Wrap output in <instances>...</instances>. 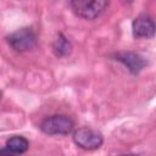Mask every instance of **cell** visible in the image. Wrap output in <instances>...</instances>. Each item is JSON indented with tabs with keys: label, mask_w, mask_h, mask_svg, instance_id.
<instances>
[{
	"label": "cell",
	"mask_w": 156,
	"mask_h": 156,
	"mask_svg": "<svg viewBox=\"0 0 156 156\" xmlns=\"http://www.w3.org/2000/svg\"><path fill=\"white\" fill-rule=\"evenodd\" d=\"M39 128L48 135H67L74 128V122L66 115H52L44 118Z\"/></svg>",
	"instance_id": "6da1fadb"
},
{
	"label": "cell",
	"mask_w": 156,
	"mask_h": 156,
	"mask_svg": "<svg viewBox=\"0 0 156 156\" xmlns=\"http://www.w3.org/2000/svg\"><path fill=\"white\" fill-rule=\"evenodd\" d=\"M76 15L84 20L98 18L108 6V0H74L69 1Z\"/></svg>",
	"instance_id": "7a4b0ae2"
},
{
	"label": "cell",
	"mask_w": 156,
	"mask_h": 156,
	"mask_svg": "<svg viewBox=\"0 0 156 156\" xmlns=\"http://www.w3.org/2000/svg\"><path fill=\"white\" fill-rule=\"evenodd\" d=\"M6 40L9 45L17 52L30 51L37 46V34L29 27H24L11 33L6 37Z\"/></svg>",
	"instance_id": "3957f363"
},
{
	"label": "cell",
	"mask_w": 156,
	"mask_h": 156,
	"mask_svg": "<svg viewBox=\"0 0 156 156\" xmlns=\"http://www.w3.org/2000/svg\"><path fill=\"white\" fill-rule=\"evenodd\" d=\"M73 141L80 149L96 150L102 145L104 138L100 132H98L93 128H89V127H82V128H78L77 130H74Z\"/></svg>",
	"instance_id": "277c9868"
},
{
	"label": "cell",
	"mask_w": 156,
	"mask_h": 156,
	"mask_svg": "<svg viewBox=\"0 0 156 156\" xmlns=\"http://www.w3.org/2000/svg\"><path fill=\"white\" fill-rule=\"evenodd\" d=\"M132 32L135 38H152L156 34V22L149 15H139L132 23Z\"/></svg>",
	"instance_id": "5b68a950"
},
{
	"label": "cell",
	"mask_w": 156,
	"mask_h": 156,
	"mask_svg": "<svg viewBox=\"0 0 156 156\" xmlns=\"http://www.w3.org/2000/svg\"><path fill=\"white\" fill-rule=\"evenodd\" d=\"M113 56H115V60L123 63L128 68V71L133 74L139 73L146 65V61L144 60V57L133 51H119Z\"/></svg>",
	"instance_id": "8992f818"
},
{
	"label": "cell",
	"mask_w": 156,
	"mask_h": 156,
	"mask_svg": "<svg viewBox=\"0 0 156 156\" xmlns=\"http://www.w3.org/2000/svg\"><path fill=\"white\" fill-rule=\"evenodd\" d=\"M29 147L28 140L22 135H12L6 140L5 149L2 151H6L9 154H24Z\"/></svg>",
	"instance_id": "52a82bcc"
},
{
	"label": "cell",
	"mask_w": 156,
	"mask_h": 156,
	"mask_svg": "<svg viewBox=\"0 0 156 156\" xmlns=\"http://www.w3.org/2000/svg\"><path fill=\"white\" fill-rule=\"evenodd\" d=\"M52 52L57 57H66L72 52V43L62 33H58L52 41Z\"/></svg>",
	"instance_id": "ba28073f"
},
{
	"label": "cell",
	"mask_w": 156,
	"mask_h": 156,
	"mask_svg": "<svg viewBox=\"0 0 156 156\" xmlns=\"http://www.w3.org/2000/svg\"><path fill=\"white\" fill-rule=\"evenodd\" d=\"M124 1H127V2H130V1H132V0H124Z\"/></svg>",
	"instance_id": "9c48e42d"
},
{
	"label": "cell",
	"mask_w": 156,
	"mask_h": 156,
	"mask_svg": "<svg viewBox=\"0 0 156 156\" xmlns=\"http://www.w3.org/2000/svg\"><path fill=\"white\" fill-rule=\"evenodd\" d=\"M69 1H74V0H69Z\"/></svg>",
	"instance_id": "30bf717a"
}]
</instances>
